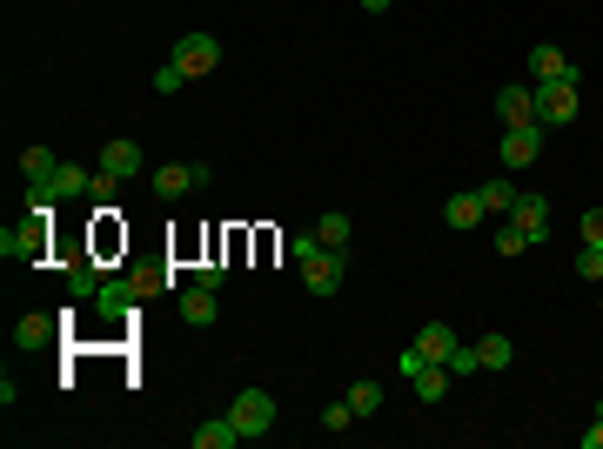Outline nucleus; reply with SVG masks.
Returning a JSON list of instances; mask_svg holds the SVG:
<instances>
[{"mask_svg": "<svg viewBox=\"0 0 603 449\" xmlns=\"http://www.w3.org/2000/svg\"><path fill=\"white\" fill-rule=\"evenodd\" d=\"M409 382H416V403H443L449 396V362H423Z\"/></svg>", "mask_w": 603, "mask_h": 449, "instance_id": "nucleus-17", "label": "nucleus"}, {"mask_svg": "<svg viewBox=\"0 0 603 449\" xmlns=\"http://www.w3.org/2000/svg\"><path fill=\"white\" fill-rule=\"evenodd\" d=\"M416 349H423V362H449L463 342H456V329H449V322H423V329H416Z\"/></svg>", "mask_w": 603, "mask_h": 449, "instance_id": "nucleus-14", "label": "nucleus"}, {"mask_svg": "<svg viewBox=\"0 0 603 449\" xmlns=\"http://www.w3.org/2000/svg\"><path fill=\"white\" fill-rule=\"evenodd\" d=\"M583 242L603 248V208H590V215H583Z\"/></svg>", "mask_w": 603, "mask_h": 449, "instance_id": "nucleus-33", "label": "nucleus"}, {"mask_svg": "<svg viewBox=\"0 0 603 449\" xmlns=\"http://www.w3.org/2000/svg\"><path fill=\"white\" fill-rule=\"evenodd\" d=\"M94 161H101V168H108L114 181H134V175H141V141H128V135H121V141H108V148H101Z\"/></svg>", "mask_w": 603, "mask_h": 449, "instance_id": "nucleus-12", "label": "nucleus"}, {"mask_svg": "<svg viewBox=\"0 0 603 449\" xmlns=\"http://www.w3.org/2000/svg\"><path fill=\"white\" fill-rule=\"evenodd\" d=\"M443 222L456 228V235H469V228L483 222V202H476V188H463V195H449V202H443Z\"/></svg>", "mask_w": 603, "mask_h": 449, "instance_id": "nucleus-15", "label": "nucleus"}, {"mask_svg": "<svg viewBox=\"0 0 603 449\" xmlns=\"http://www.w3.org/2000/svg\"><path fill=\"white\" fill-rule=\"evenodd\" d=\"M516 195H523V188H510L503 175H490L483 188H476V202H483V215H510V208H516Z\"/></svg>", "mask_w": 603, "mask_h": 449, "instance_id": "nucleus-19", "label": "nucleus"}, {"mask_svg": "<svg viewBox=\"0 0 603 449\" xmlns=\"http://www.w3.org/2000/svg\"><path fill=\"white\" fill-rule=\"evenodd\" d=\"M195 282H201V289H222V282H228V269H222V262H201V269H195Z\"/></svg>", "mask_w": 603, "mask_h": 449, "instance_id": "nucleus-31", "label": "nucleus"}, {"mask_svg": "<svg viewBox=\"0 0 603 449\" xmlns=\"http://www.w3.org/2000/svg\"><path fill=\"white\" fill-rule=\"evenodd\" d=\"M577 275H583V282H603V248H597V242L577 248Z\"/></svg>", "mask_w": 603, "mask_h": 449, "instance_id": "nucleus-26", "label": "nucleus"}, {"mask_svg": "<svg viewBox=\"0 0 603 449\" xmlns=\"http://www.w3.org/2000/svg\"><path fill=\"white\" fill-rule=\"evenodd\" d=\"M41 248H47V215H34L27 228H7L0 235V255L7 262H41Z\"/></svg>", "mask_w": 603, "mask_h": 449, "instance_id": "nucleus-7", "label": "nucleus"}, {"mask_svg": "<svg viewBox=\"0 0 603 449\" xmlns=\"http://www.w3.org/2000/svg\"><path fill=\"white\" fill-rule=\"evenodd\" d=\"M215 61H222V41H215V34H181L175 41V68L188 74V81L215 74Z\"/></svg>", "mask_w": 603, "mask_h": 449, "instance_id": "nucleus-5", "label": "nucleus"}, {"mask_svg": "<svg viewBox=\"0 0 603 449\" xmlns=\"http://www.w3.org/2000/svg\"><path fill=\"white\" fill-rule=\"evenodd\" d=\"M543 81H577V61L563 54V47H530V88H543Z\"/></svg>", "mask_w": 603, "mask_h": 449, "instance_id": "nucleus-10", "label": "nucleus"}, {"mask_svg": "<svg viewBox=\"0 0 603 449\" xmlns=\"http://www.w3.org/2000/svg\"><path fill=\"white\" fill-rule=\"evenodd\" d=\"M54 322H61V315H21V322H14V349H47V342H54Z\"/></svg>", "mask_w": 603, "mask_h": 449, "instance_id": "nucleus-16", "label": "nucleus"}, {"mask_svg": "<svg viewBox=\"0 0 603 449\" xmlns=\"http://www.w3.org/2000/svg\"><path fill=\"white\" fill-rule=\"evenodd\" d=\"M228 416L242 429V443L248 436H268V429H275V396H268V389H242V396L228 403Z\"/></svg>", "mask_w": 603, "mask_h": 449, "instance_id": "nucleus-3", "label": "nucleus"}, {"mask_svg": "<svg viewBox=\"0 0 603 449\" xmlns=\"http://www.w3.org/2000/svg\"><path fill=\"white\" fill-rule=\"evenodd\" d=\"M54 168H61V155H54V148H41V141H34V148L21 155V175H27V181H47Z\"/></svg>", "mask_w": 603, "mask_h": 449, "instance_id": "nucleus-22", "label": "nucleus"}, {"mask_svg": "<svg viewBox=\"0 0 603 449\" xmlns=\"http://www.w3.org/2000/svg\"><path fill=\"white\" fill-rule=\"evenodd\" d=\"M496 248H503V255H523V248H530V235H523V228L503 215V228H496Z\"/></svg>", "mask_w": 603, "mask_h": 449, "instance_id": "nucleus-27", "label": "nucleus"}, {"mask_svg": "<svg viewBox=\"0 0 603 449\" xmlns=\"http://www.w3.org/2000/svg\"><path fill=\"white\" fill-rule=\"evenodd\" d=\"M302 289H309V295H322V302H329V295L342 289V248H322L315 262H302Z\"/></svg>", "mask_w": 603, "mask_h": 449, "instance_id": "nucleus-8", "label": "nucleus"}, {"mask_svg": "<svg viewBox=\"0 0 603 449\" xmlns=\"http://www.w3.org/2000/svg\"><path fill=\"white\" fill-rule=\"evenodd\" d=\"M134 302H141V289H134V275H121V282H101V289H94V309L108 315V322H121V315H128Z\"/></svg>", "mask_w": 603, "mask_h": 449, "instance_id": "nucleus-13", "label": "nucleus"}, {"mask_svg": "<svg viewBox=\"0 0 603 449\" xmlns=\"http://www.w3.org/2000/svg\"><path fill=\"white\" fill-rule=\"evenodd\" d=\"M161 282H168V275H161V269H134V289H141V295H155Z\"/></svg>", "mask_w": 603, "mask_h": 449, "instance_id": "nucleus-32", "label": "nucleus"}, {"mask_svg": "<svg viewBox=\"0 0 603 449\" xmlns=\"http://www.w3.org/2000/svg\"><path fill=\"white\" fill-rule=\"evenodd\" d=\"M510 222L523 228V235H530V242H550V202H543V195H516Z\"/></svg>", "mask_w": 603, "mask_h": 449, "instance_id": "nucleus-11", "label": "nucleus"}, {"mask_svg": "<svg viewBox=\"0 0 603 449\" xmlns=\"http://www.w3.org/2000/svg\"><path fill=\"white\" fill-rule=\"evenodd\" d=\"M322 248H329V242H322V235H315V228H302V235H289V255H295V262H315V255H322Z\"/></svg>", "mask_w": 603, "mask_h": 449, "instance_id": "nucleus-25", "label": "nucleus"}, {"mask_svg": "<svg viewBox=\"0 0 603 449\" xmlns=\"http://www.w3.org/2000/svg\"><path fill=\"white\" fill-rule=\"evenodd\" d=\"M94 175L88 168H74V161H61L47 181H27V215H54L61 202H74V195H88Z\"/></svg>", "mask_w": 603, "mask_h": 449, "instance_id": "nucleus-1", "label": "nucleus"}, {"mask_svg": "<svg viewBox=\"0 0 603 449\" xmlns=\"http://www.w3.org/2000/svg\"><path fill=\"white\" fill-rule=\"evenodd\" d=\"M476 369H483V362H476V342H469V349H456V356H449V376H476Z\"/></svg>", "mask_w": 603, "mask_h": 449, "instance_id": "nucleus-30", "label": "nucleus"}, {"mask_svg": "<svg viewBox=\"0 0 603 449\" xmlns=\"http://www.w3.org/2000/svg\"><path fill=\"white\" fill-rule=\"evenodd\" d=\"M362 14H389V0H362Z\"/></svg>", "mask_w": 603, "mask_h": 449, "instance_id": "nucleus-35", "label": "nucleus"}, {"mask_svg": "<svg viewBox=\"0 0 603 449\" xmlns=\"http://www.w3.org/2000/svg\"><path fill=\"white\" fill-rule=\"evenodd\" d=\"M181 322H188V329H208V322H215V289H188L181 295Z\"/></svg>", "mask_w": 603, "mask_h": 449, "instance_id": "nucleus-20", "label": "nucleus"}, {"mask_svg": "<svg viewBox=\"0 0 603 449\" xmlns=\"http://www.w3.org/2000/svg\"><path fill=\"white\" fill-rule=\"evenodd\" d=\"M208 181H215L208 161H168V168H155V195L161 202H181V195H195V188H208Z\"/></svg>", "mask_w": 603, "mask_h": 449, "instance_id": "nucleus-2", "label": "nucleus"}, {"mask_svg": "<svg viewBox=\"0 0 603 449\" xmlns=\"http://www.w3.org/2000/svg\"><path fill=\"white\" fill-rule=\"evenodd\" d=\"M315 235H322L329 248H349V215H322V222H315Z\"/></svg>", "mask_w": 603, "mask_h": 449, "instance_id": "nucleus-24", "label": "nucleus"}, {"mask_svg": "<svg viewBox=\"0 0 603 449\" xmlns=\"http://www.w3.org/2000/svg\"><path fill=\"white\" fill-rule=\"evenodd\" d=\"M543 135H550L543 121H530V128H503V148H496V161H503V168H530V161L543 155Z\"/></svg>", "mask_w": 603, "mask_h": 449, "instance_id": "nucleus-6", "label": "nucleus"}, {"mask_svg": "<svg viewBox=\"0 0 603 449\" xmlns=\"http://www.w3.org/2000/svg\"><path fill=\"white\" fill-rule=\"evenodd\" d=\"M242 443V429H235V416H208V423L195 429V449H235Z\"/></svg>", "mask_w": 603, "mask_h": 449, "instance_id": "nucleus-18", "label": "nucleus"}, {"mask_svg": "<svg viewBox=\"0 0 603 449\" xmlns=\"http://www.w3.org/2000/svg\"><path fill=\"white\" fill-rule=\"evenodd\" d=\"M476 362H483V369H510V362H516V342H510V336H496V329H490V336L476 342Z\"/></svg>", "mask_w": 603, "mask_h": 449, "instance_id": "nucleus-21", "label": "nucleus"}, {"mask_svg": "<svg viewBox=\"0 0 603 449\" xmlns=\"http://www.w3.org/2000/svg\"><path fill=\"white\" fill-rule=\"evenodd\" d=\"M583 449H603V416H597V429H583Z\"/></svg>", "mask_w": 603, "mask_h": 449, "instance_id": "nucleus-34", "label": "nucleus"}, {"mask_svg": "<svg viewBox=\"0 0 603 449\" xmlns=\"http://www.w3.org/2000/svg\"><path fill=\"white\" fill-rule=\"evenodd\" d=\"M349 409H356V416H376L382 409V382H356V389H349Z\"/></svg>", "mask_w": 603, "mask_h": 449, "instance_id": "nucleus-23", "label": "nucleus"}, {"mask_svg": "<svg viewBox=\"0 0 603 449\" xmlns=\"http://www.w3.org/2000/svg\"><path fill=\"white\" fill-rule=\"evenodd\" d=\"M536 121L543 128H570L577 121V81H543L536 88Z\"/></svg>", "mask_w": 603, "mask_h": 449, "instance_id": "nucleus-4", "label": "nucleus"}, {"mask_svg": "<svg viewBox=\"0 0 603 449\" xmlns=\"http://www.w3.org/2000/svg\"><path fill=\"white\" fill-rule=\"evenodd\" d=\"M496 121H503V128H530L536 121V88L530 81H510V88L496 94Z\"/></svg>", "mask_w": 603, "mask_h": 449, "instance_id": "nucleus-9", "label": "nucleus"}, {"mask_svg": "<svg viewBox=\"0 0 603 449\" xmlns=\"http://www.w3.org/2000/svg\"><path fill=\"white\" fill-rule=\"evenodd\" d=\"M356 423V409H349V396H342V403H329L322 409V429H335V436H342V429Z\"/></svg>", "mask_w": 603, "mask_h": 449, "instance_id": "nucleus-28", "label": "nucleus"}, {"mask_svg": "<svg viewBox=\"0 0 603 449\" xmlns=\"http://www.w3.org/2000/svg\"><path fill=\"white\" fill-rule=\"evenodd\" d=\"M181 88H188V74H181V68H175V61H168V68H161V74H155V94H181Z\"/></svg>", "mask_w": 603, "mask_h": 449, "instance_id": "nucleus-29", "label": "nucleus"}]
</instances>
